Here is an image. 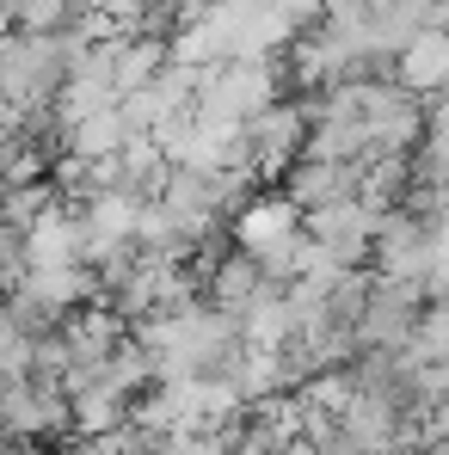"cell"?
Instances as JSON below:
<instances>
[{
    "label": "cell",
    "mask_w": 449,
    "mask_h": 455,
    "mask_svg": "<svg viewBox=\"0 0 449 455\" xmlns=\"http://www.w3.org/2000/svg\"><path fill=\"white\" fill-rule=\"evenodd\" d=\"M86 31H12L0 44V99L12 105V117H44L62 105L68 68L86 56Z\"/></svg>",
    "instance_id": "6da1fadb"
},
{
    "label": "cell",
    "mask_w": 449,
    "mask_h": 455,
    "mask_svg": "<svg viewBox=\"0 0 449 455\" xmlns=\"http://www.w3.org/2000/svg\"><path fill=\"white\" fill-rule=\"evenodd\" d=\"M277 80H284V62H253V56L216 62V68H204L191 117L216 124V130H246L265 105H277Z\"/></svg>",
    "instance_id": "7a4b0ae2"
},
{
    "label": "cell",
    "mask_w": 449,
    "mask_h": 455,
    "mask_svg": "<svg viewBox=\"0 0 449 455\" xmlns=\"http://www.w3.org/2000/svg\"><path fill=\"white\" fill-rule=\"evenodd\" d=\"M370 271L381 283H406V290L431 296V283H437V216H413V210L381 216Z\"/></svg>",
    "instance_id": "3957f363"
},
{
    "label": "cell",
    "mask_w": 449,
    "mask_h": 455,
    "mask_svg": "<svg viewBox=\"0 0 449 455\" xmlns=\"http://www.w3.org/2000/svg\"><path fill=\"white\" fill-rule=\"evenodd\" d=\"M308 124H314V117H308L301 99H277V105H265V111L240 130L246 166H253L259 179H284L301 154H308Z\"/></svg>",
    "instance_id": "277c9868"
},
{
    "label": "cell",
    "mask_w": 449,
    "mask_h": 455,
    "mask_svg": "<svg viewBox=\"0 0 449 455\" xmlns=\"http://www.w3.org/2000/svg\"><path fill=\"white\" fill-rule=\"evenodd\" d=\"M301 228H308V240H314V246H320L333 265H345V271H370L381 210H370L364 197H351V204H333V210L301 216Z\"/></svg>",
    "instance_id": "5b68a950"
},
{
    "label": "cell",
    "mask_w": 449,
    "mask_h": 455,
    "mask_svg": "<svg viewBox=\"0 0 449 455\" xmlns=\"http://www.w3.org/2000/svg\"><path fill=\"white\" fill-rule=\"evenodd\" d=\"M425 290H406V283H370V302H364V326H357V339H364V351H413V339H419V314H425Z\"/></svg>",
    "instance_id": "8992f818"
},
{
    "label": "cell",
    "mask_w": 449,
    "mask_h": 455,
    "mask_svg": "<svg viewBox=\"0 0 449 455\" xmlns=\"http://www.w3.org/2000/svg\"><path fill=\"white\" fill-rule=\"evenodd\" d=\"M284 197L296 204L301 216L351 204V197H364V166L357 160H314V154H301L296 166L284 172Z\"/></svg>",
    "instance_id": "52a82bcc"
},
{
    "label": "cell",
    "mask_w": 449,
    "mask_h": 455,
    "mask_svg": "<svg viewBox=\"0 0 449 455\" xmlns=\"http://www.w3.org/2000/svg\"><path fill=\"white\" fill-rule=\"evenodd\" d=\"M80 216V234H86V259H117L136 246V222H142V204L124 197V191H92L86 204L75 210Z\"/></svg>",
    "instance_id": "ba28073f"
},
{
    "label": "cell",
    "mask_w": 449,
    "mask_h": 455,
    "mask_svg": "<svg viewBox=\"0 0 449 455\" xmlns=\"http://www.w3.org/2000/svg\"><path fill=\"white\" fill-rule=\"evenodd\" d=\"M265 290H271V277H265V265H259L253 252H240V246H234L228 259H216V265L204 271V296H210V302L222 307V314H234V320H240L246 307L259 302Z\"/></svg>",
    "instance_id": "9c48e42d"
},
{
    "label": "cell",
    "mask_w": 449,
    "mask_h": 455,
    "mask_svg": "<svg viewBox=\"0 0 449 455\" xmlns=\"http://www.w3.org/2000/svg\"><path fill=\"white\" fill-rule=\"evenodd\" d=\"M394 80H400L406 92H419V99L449 92V25L425 31V37H413V44L394 56Z\"/></svg>",
    "instance_id": "30bf717a"
},
{
    "label": "cell",
    "mask_w": 449,
    "mask_h": 455,
    "mask_svg": "<svg viewBox=\"0 0 449 455\" xmlns=\"http://www.w3.org/2000/svg\"><path fill=\"white\" fill-rule=\"evenodd\" d=\"M62 142H68V160L99 166V160L124 154L136 136H130V124H124V105H105V111H86V117H75V124L62 130Z\"/></svg>",
    "instance_id": "8fae6325"
},
{
    "label": "cell",
    "mask_w": 449,
    "mask_h": 455,
    "mask_svg": "<svg viewBox=\"0 0 449 455\" xmlns=\"http://www.w3.org/2000/svg\"><path fill=\"white\" fill-rule=\"evenodd\" d=\"M31 265H92L86 259V234L68 204H56L44 222L31 228Z\"/></svg>",
    "instance_id": "7c38bea8"
},
{
    "label": "cell",
    "mask_w": 449,
    "mask_h": 455,
    "mask_svg": "<svg viewBox=\"0 0 449 455\" xmlns=\"http://www.w3.org/2000/svg\"><path fill=\"white\" fill-rule=\"evenodd\" d=\"M62 204V191H56V179H12L6 191H0V222L12 228H37L50 210Z\"/></svg>",
    "instance_id": "4fadbf2b"
},
{
    "label": "cell",
    "mask_w": 449,
    "mask_h": 455,
    "mask_svg": "<svg viewBox=\"0 0 449 455\" xmlns=\"http://www.w3.org/2000/svg\"><path fill=\"white\" fill-rule=\"evenodd\" d=\"M413 357H419V363H449V290L425 302V314H419V339H413Z\"/></svg>",
    "instance_id": "5bb4252c"
},
{
    "label": "cell",
    "mask_w": 449,
    "mask_h": 455,
    "mask_svg": "<svg viewBox=\"0 0 449 455\" xmlns=\"http://www.w3.org/2000/svg\"><path fill=\"white\" fill-rule=\"evenodd\" d=\"M0 370H6V376H31V370H37V339L19 332L6 314H0Z\"/></svg>",
    "instance_id": "9a60e30c"
},
{
    "label": "cell",
    "mask_w": 449,
    "mask_h": 455,
    "mask_svg": "<svg viewBox=\"0 0 449 455\" xmlns=\"http://www.w3.org/2000/svg\"><path fill=\"white\" fill-rule=\"evenodd\" d=\"M12 31H19V19H12V6H6V0H0V44H6V37H12Z\"/></svg>",
    "instance_id": "2e32d148"
},
{
    "label": "cell",
    "mask_w": 449,
    "mask_h": 455,
    "mask_svg": "<svg viewBox=\"0 0 449 455\" xmlns=\"http://www.w3.org/2000/svg\"><path fill=\"white\" fill-rule=\"evenodd\" d=\"M12 124H19V117H12V105L0 99V130H12Z\"/></svg>",
    "instance_id": "e0dca14e"
}]
</instances>
